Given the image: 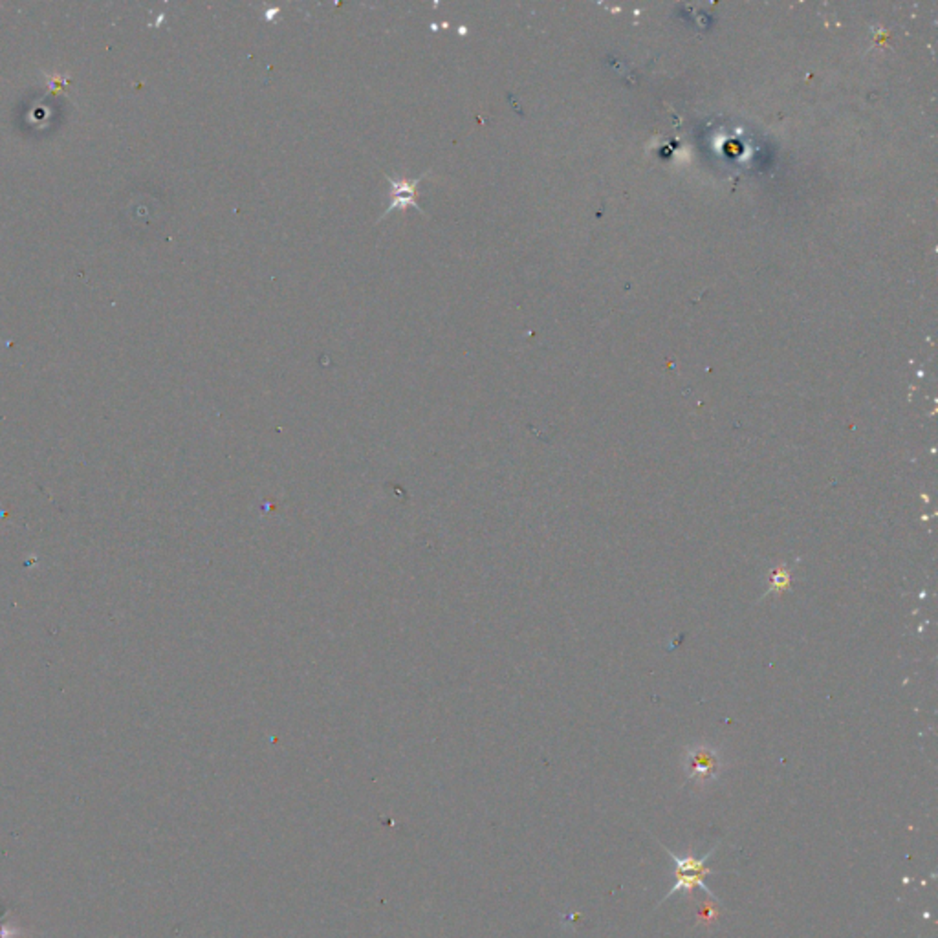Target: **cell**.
<instances>
[{"label": "cell", "mask_w": 938, "mask_h": 938, "mask_svg": "<svg viewBox=\"0 0 938 938\" xmlns=\"http://www.w3.org/2000/svg\"><path fill=\"white\" fill-rule=\"evenodd\" d=\"M686 768L689 779L698 782H707L716 779V775L721 772V761H719V755L713 749L700 746V748H695L689 752Z\"/></svg>", "instance_id": "obj_1"}, {"label": "cell", "mask_w": 938, "mask_h": 938, "mask_svg": "<svg viewBox=\"0 0 938 938\" xmlns=\"http://www.w3.org/2000/svg\"><path fill=\"white\" fill-rule=\"evenodd\" d=\"M420 180H422V178H418V180H412V182H405V180L394 182V180H390V184H393V187H394V195L398 196V198L394 200L393 205L387 209V213H389V211H393V209H396V208H405V204H411L412 208H418L416 202H414V198H412V196H414V189H416V184Z\"/></svg>", "instance_id": "obj_2"}]
</instances>
